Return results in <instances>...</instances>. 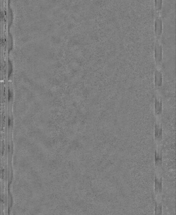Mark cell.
<instances>
[{
	"mask_svg": "<svg viewBox=\"0 0 176 215\" xmlns=\"http://www.w3.org/2000/svg\"><path fill=\"white\" fill-rule=\"evenodd\" d=\"M155 60L156 64V68L161 69L162 61V46L160 40L156 39L154 50Z\"/></svg>",
	"mask_w": 176,
	"mask_h": 215,
	"instance_id": "6da1fadb",
	"label": "cell"
},
{
	"mask_svg": "<svg viewBox=\"0 0 176 215\" xmlns=\"http://www.w3.org/2000/svg\"><path fill=\"white\" fill-rule=\"evenodd\" d=\"M162 20L161 16V12H156V17L154 22V31L156 39H161L163 29Z\"/></svg>",
	"mask_w": 176,
	"mask_h": 215,
	"instance_id": "7a4b0ae2",
	"label": "cell"
},
{
	"mask_svg": "<svg viewBox=\"0 0 176 215\" xmlns=\"http://www.w3.org/2000/svg\"><path fill=\"white\" fill-rule=\"evenodd\" d=\"M155 85L156 90H159L162 85V74L161 69L156 68L155 73Z\"/></svg>",
	"mask_w": 176,
	"mask_h": 215,
	"instance_id": "3957f363",
	"label": "cell"
},
{
	"mask_svg": "<svg viewBox=\"0 0 176 215\" xmlns=\"http://www.w3.org/2000/svg\"><path fill=\"white\" fill-rule=\"evenodd\" d=\"M155 7L156 12H161L162 7V1H155Z\"/></svg>",
	"mask_w": 176,
	"mask_h": 215,
	"instance_id": "277c9868",
	"label": "cell"
},
{
	"mask_svg": "<svg viewBox=\"0 0 176 215\" xmlns=\"http://www.w3.org/2000/svg\"><path fill=\"white\" fill-rule=\"evenodd\" d=\"M11 123V119H10V118H9V125H10V124Z\"/></svg>",
	"mask_w": 176,
	"mask_h": 215,
	"instance_id": "5b68a950",
	"label": "cell"
}]
</instances>
